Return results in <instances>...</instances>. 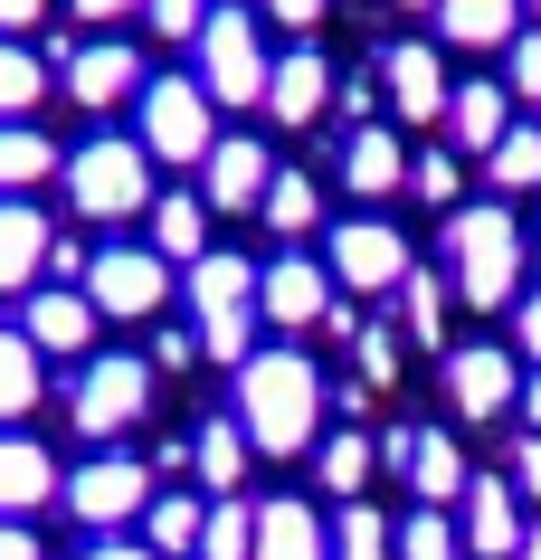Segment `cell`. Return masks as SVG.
Returning a JSON list of instances; mask_svg holds the SVG:
<instances>
[{
    "mask_svg": "<svg viewBox=\"0 0 541 560\" xmlns=\"http://www.w3.org/2000/svg\"><path fill=\"white\" fill-rule=\"evenodd\" d=\"M324 409H332V381L295 352V342H267V352L238 371V428H247L257 456H275V466H295V456L324 446Z\"/></svg>",
    "mask_w": 541,
    "mask_h": 560,
    "instance_id": "obj_1",
    "label": "cell"
},
{
    "mask_svg": "<svg viewBox=\"0 0 541 560\" xmlns=\"http://www.w3.org/2000/svg\"><path fill=\"white\" fill-rule=\"evenodd\" d=\"M522 257H532V237L513 219L504 200H475V209H447V285L475 314H504L522 295Z\"/></svg>",
    "mask_w": 541,
    "mask_h": 560,
    "instance_id": "obj_2",
    "label": "cell"
},
{
    "mask_svg": "<svg viewBox=\"0 0 541 560\" xmlns=\"http://www.w3.org/2000/svg\"><path fill=\"white\" fill-rule=\"evenodd\" d=\"M67 209L77 219H95V229H124V219H152V152L133 143V133H95V143L67 152Z\"/></svg>",
    "mask_w": 541,
    "mask_h": 560,
    "instance_id": "obj_3",
    "label": "cell"
},
{
    "mask_svg": "<svg viewBox=\"0 0 541 560\" xmlns=\"http://www.w3.org/2000/svg\"><path fill=\"white\" fill-rule=\"evenodd\" d=\"M143 409H152V361H143V352H95V361H77V389H67V438L115 446L124 428H143Z\"/></svg>",
    "mask_w": 541,
    "mask_h": 560,
    "instance_id": "obj_4",
    "label": "cell"
},
{
    "mask_svg": "<svg viewBox=\"0 0 541 560\" xmlns=\"http://www.w3.org/2000/svg\"><path fill=\"white\" fill-rule=\"evenodd\" d=\"M133 105H143V133H133V143L152 152V172H162V162H190V172H200L219 152V95L200 86V77H152Z\"/></svg>",
    "mask_w": 541,
    "mask_h": 560,
    "instance_id": "obj_5",
    "label": "cell"
},
{
    "mask_svg": "<svg viewBox=\"0 0 541 560\" xmlns=\"http://www.w3.org/2000/svg\"><path fill=\"white\" fill-rule=\"evenodd\" d=\"M172 257H152L143 237H115V247H95L86 266V304L105 314V324H162L172 314Z\"/></svg>",
    "mask_w": 541,
    "mask_h": 560,
    "instance_id": "obj_6",
    "label": "cell"
},
{
    "mask_svg": "<svg viewBox=\"0 0 541 560\" xmlns=\"http://www.w3.org/2000/svg\"><path fill=\"white\" fill-rule=\"evenodd\" d=\"M58 503L95 532V541H115L124 523H143V513H152V466H143V456H124V446H95L86 466H67V494Z\"/></svg>",
    "mask_w": 541,
    "mask_h": 560,
    "instance_id": "obj_7",
    "label": "cell"
},
{
    "mask_svg": "<svg viewBox=\"0 0 541 560\" xmlns=\"http://www.w3.org/2000/svg\"><path fill=\"white\" fill-rule=\"evenodd\" d=\"M190 48H200V86H210L219 105H267L275 58H267V30H257V10H228V0H219L210 30L190 38Z\"/></svg>",
    "mask_w": 541,
    "mask_h": 560,
    "instance_id": "obj_8",
    "label": "cell"
},
{
    "mask_svg": "<svg viewBox=\"0 0 541 560\" xmlns=\"http://www.w3.org/2000/svg\"><path fill=\"white\" fill-rule=\"evenodd\" d=\"M342 285H332V266L324 257H295V247H285V257H267L257 266V324L267 332H285V342H304V332H324L332 314H342Z\"/></svg>",
    "mask_w": 541,
    "mask_h": 560,
    "instance_id": "obj_9",
    "label": "cell"
},
{
    "mask_svg": "<svg viewBox=\"0 0 541 560\" xmlns=\"http://www.w3.org/2000/svg\"><path fill=\"white\" fill-rule=\"evenodd\" d=\"M324 266H332V285H352V295H399L419 257H409V237H399L390 219H342L332 247H324Z\"/></svg>",
    "mask_w": 541,
    "mask_h": 560,
    "instance_id": "obj_10",
    "label": "cell"
},
{
    "mask_svg": "<svg viewBox=\"0 0 541 560\" xmlns=\"http://www.w3.org/2000/svg\"><path fill=\"white\" fill-rule=\"evenodd\" d=\"M447 399L456 418H504L513 399H522V352H504V342H456L447 352Z\"/></svg>",
    "mask_w": 541,
    "mask_h": 560,
    "instance_id": "obj_11",
    "label": "cell"
},
{
    "mask_svg": "<svg viewBox=\"0 0 541 560\" xmlns=\"http://www.w3.org/2000/svg\"><path fill=\"white\" fill-rule=\"evenodd\" d=\"M285 172L257 133H219V152L200 162V200L219 209V219H238V209H267V180Z\"/></svg>",
    "mask_w": 541,
    "mask_h": 560,
    "instance_id": "obj_12",
    "label": "cell"
},
{
    "mask_svg": "<svg viewBox=\"0 0 541 560\" xmlns=\"http://www.w3.org/2000/svg\"><path fill=\"white\" fill-rule=\"evenodd\" d=\"M20 332L38 342V361H95V332H105V314L86 304V285H48V295L20 304Z\"/></svg>",
    "mask_w": 541,
    "mask_h": 560,
    "instance_id": "obj_13",
    "label": "cell"
},
{
    "mask_svg": "<svg viewBox=\"0 0 541 560\" xmlns=\"http://www.w3.org/2000/svg\"><path fill=\"white\" fill-rule=\"evenodd\" d=\"M456 532H466V560H513L522 551V494H513V475H475L466 503H456Z\"/></svg>",
    "mask_w": 541,
    "mask_h": 560,
    "instance_id": "obj_14",
    "label": "cell"
},
{
    "mask_svg": "<svg viewBox=\"0 0 541 560\" xmlns=\"http://www.w3.org/2000/svg\"><path fill=\"white\" fill-rule=\"evenodd\" d=\"M58 494H67L58 456H48L30 428H0V523H30V513H48Z\"/></svg>",
    "mask_w": 541,
    "mask_h": 560,
    "instance_id": "obj_15",
    "label": "cell"
},
{
    "mask_svg": "<svg viewBox=\"0 0 541 560\" xmlns=\"http://www.w3.org/2000/svg\"><path fill=\"white\" fill-rule=\"evenodd\" d=\"M380 95H390V115H409V124H447V58L427 48V38H399L390 58H380Z\"/></svg>",
    "mask_w": 541,
    "mask_h": 560,
    "instance_id": "obj_16",
    "label": "cell"
},
{
    "mask_svg": "<svg viewBox=\"0 0 541 560\" xmlns=\"http://www.w3.org/2000/svg\"><path fill=\"white\" fill-rule=\"evenodd\" d=\"M58 77H67V95H77L86 115H115L124 95H143V86H152V77H143V48H124V38H95V48H77Z\"/></svg>",
    "mask_w": 541,
    "mask_h": 560,
    "instance_id": "obj_17",
    "label": "cell"
},
{
    "mask_svg": "<svg viewBox=\"0 0 541 560\" xmlns=\"http://www.w3.org/2000/svg\"><path fill=\"white\" fill-rule=\"evenodd\" d=\"M48 247H58V219L38 200H0V295H30L48 276Z\"/></svg>",
    "mask_w": 541,
    "mask_h": 560,
    "instance_id": "obj_18",
    "label": "cell"
},
{
    "mask_svg": "<svg viewBox=\"0 0 541 560\" xmlns=\"http://www.w3.org/2000/svg\"><path fill=\"white\" fill-rule=\"evenodd\" d=\"M332 86H342L332 58L314 48V38H295V48L275 58V77H267V115H275V124H314V115L332 105Z\"/></svg>",
    "mask_w": 541,
    "mask_h": 560,
    "instance_id": "obj_19",
    "label": "cell"
},
{
    "mask_svg": "<svg viewBox=\"0 0 541 560\" xmlns=\"http://www.w3.org/2000/svg\"><path fill=\"white\" fill-rule=\"evenodd\" d=\"M504 133H513V95H504V77H466V86L447 95V143L466 152V162H484Z\"/></svg>",
    "mask_w": 541,
    "mask_h": 560,
    "instance_id": "obj_20",
    "label": "cell"
},
{
    "mask_svg": "<svg viewBox=\"0 0 541 560\" xmlns=\"http://www.w3.org/2000/svg\"><path fill=\"white\" fill-rule=\"evenodd\" d=\"M257 560H332V523L304 494H267L257 503Z\"/></svg>",
    "mask_w": 541,
    "mask_h": 560,
    "instance_id": "obj_21",
    "label": "cell"
},
{
    "mask_svg": "<svg viewBox=\"0 0 541 560\" xmlns=\"http://www.w3.org/2000/svg\"><path fill=\"white\" fill-rule=\"evenodd\" d=\"M143 247L152 257H172L180 276H190V266L210 257V200H200V190H162V200H152V219H143Z\"/></svg>",
    "mask_w": 541,
    "mask_h": 560,
    "instance_id": "obj_22",
    "label": "cell"
},
{
    "mask_svg": "<svg viewBox=\"0 0 541 560\" xmlns=\"http://www.w3.org/2000/svg\"><path fill=\"white\" fill-rule=\"evenodd\" d=\"M409 485H419V503L427 513H447V503H466V485H475V466H466V456H456V438L447 428H419V438H409Z\"/></svg>",
    "mask_w": 541,
    "mask_h": 560,
    "instance_id": "obj_23",
    "label": "cell"
},
{
    "mask_svg": "<svg viewBox=\"0 0 541 560\" xmlns=\"http://www.w3.org/2000/svg\"><path fill=\"white\" fill-rule=\"evenodd\" d=\"M427 20H437V38H447V48H513L532 10H522V0H437Z\"/></svg>",
    "mask_w": 541,
    "mask_h": 560,
    "instance_id": "obj_24",
    "label": "cell"
},
{
    "mask_svg": "<svg viewBox=\"0 0 541 560\" xmlns=\"http://www.w3.org/2000/svg\"><path fill=\"white\" fill-rule=\"evenodd\" d=\"M342 180H352L361 200H390V190H409V152H399L390 124H361L352 143H342Z\"/></svg>",
    "mask_w": 541,
    "mask_h": 560,
    "instance_id": "obj_25",
    "label": "cell"
},
{
    "mask_svg": "<svg viewBox=\"0 0 541 560\" xmlns=\"http://www.w3.org/2000/svg\"><path fill=\"white\" fill-rule=\"evenodd\" d=\"M247 456H257V446H247V428L238 418H210V428H200V438H190V475H200V494H238L247 485Z\"/></svg>",
    "mask_w": 541,
    "mask_h": 560,
    "instance_id": "obj_26",
    "label": "cell"
},
{
    "mask_svg": "<svg viewBox=\"0 0 541 560\" xmlns=\"http://www.w3.org/2000/svg\"><path fill=\"white\" fill-rule=\"evenodd\" d=\"M67 152L38 133V124H0V200H30L38 180H58Z\"/></svg>",
    "mask_w": 541,
    "mask_h": 560,
    "instance_id": "obj_27",
    "label": "cell"
},
{
    "mask_svg": "<svg viewBox=\"0 0 541 560\" xmlns=\"http://www.w3.org/2000/svg\"><path fill=\"white\" fill-rule=\"evenodd\" d=\"M38 399H48V361H38V342L20 324H0V428H20Z\"/></svg>",
    "mask_w": 541,
    "mask_h": 560,
    "instance_id": "obj_28",
    "label": "cell"
},
{
    "mask_svg": "<svg viewBox=\"0 0 541 560\" xmlns=\"http://www.w3.org/2000/svg\"><path fill=\"white\" fill-rule=\"evenodd\" d=\"M200 523H210V494H152L143 551L152 560H200Z\"/></svg>",
    "mask_w": 541,
    "mask_h": 560,
    "instance_id": "obj_29",
    "label": "cell"
},
{
    "mask_svg": "<svg viewBox=\"0 0 541 560\" xmlns=\"http://www.w3.org/2000/svg\"><path fill=\"white\" fill-rule=\"evenodd\" d=\"M314 475H324L332 503H361V494H371V475H380V456H371V438H361V428H332V438L314 446Z\"/></svg>",
    "mask_w": 541,
    "mask_h": 560,
    "instance_id": "obj_30",
    "label": "cell"
},
{
    "mask_svg": "<svg viewBox=\"0 0 541 560\" xmlns=\"http://www.w3.org/2000/svg\"><path fill=\"white\" fill-rule=\"evenodd\" d=\"M238 304H257V266L210 247V257L190 266V314H238Z\"/></svg>",
    "mask_w": 541,
    "mask_h": 560,
    "instance_id": "obj_31",
    "label": "cell"
},
{
    "mask_svg": "<svg viewBox=\"0 0 541 560\" xmlns=\"http://www.w3.org/2000/svg\"><path fill=\"white\" fill-rule=\"evenodd\" d=\"M48 105V58L30 38H0V124H30Z\"/></svg>",
    "mask_w": 541,
    "mask_h": 560,
    "instance_id": "obj_32",
    "label": "cell"
},
{
    "mask_svg": "<svg viewBox=\"0 0 541 560\" xmlns=\"http://www.w3.org/2000/svg\"><path fill=\"white\" fill-rule=\"evenodd\" d=\"M399 332H409L419 352H437V342H447V276L409 266V285H399Z\"/></svg>",
    "mask_w": 541,
    "mask_h": 560,
    "instance_id": "obj_33",
    "label": "cell"
},
{
    "mask_svg": "<svg viewBox=\"0 0 541 560\" xmlns=\"http://www.w3.org/2000/svg\"><path fill=\"white\" fill-rule=\"evenodd\" d=\"M332 560H399V532L380 523V503H371V494L332 513Z\"/></svg>",
    "mask_w": 541,
    "mask_h": 560,
    "instance_id": "obj_34",
    "label": "cell"
},
{
    "mask_svg": "<svg viewBox=\"0 0 541 560\" xmlns=\"http://www.w3.org/2000/svg\"><path fill=\"white\" fill-rule=\"evenodd\" d=\"M200 560H257V503L247 494H219L210 523H200Z\"/></svg>",
    "mask_w": 541,
    "mask_h": 560,
    "instance_id": "obj_35",
    "label": "cell"
},
{
    "mask_svg": "<svg viewBox=\"0 0 541 560\" xmlns=\"http://www.w3.org/2000/svg\"><path fill=\"white\" fill-rule=\"evenodd\" d=\"M275 237H304L314 219H324V190H314V172H275L267 180V209H257Z\"/></svg>",
    "mask_w": 541,
    "mask_h": 560,
    "instance_id": "obj_36",
    "label": "cell"
},
{
    "mask_svg": "<svg viewBox=\"0 0 541 560\" xmlns=\"http://www.w3.org/2000/svg\"><path fill=\"white\" fill-rule=\"evenodd\" d=\"M484 180L494 190H541V124H513L504 143L484 152Z\"/></svg>",
    "mask_w": 541,
    "mask_h": 560,
    "instance_id": "obj_37",
    "label": "cell"
},
{
    "mask_svg": "<svg viewBox=\"0 0 541 560\" xmlns=\"http://www.w3.org/2000/svg\"><path fill=\"white\" fill-rule=\"evenodd\" d=\"M352 361H361V381H371V389H390L399 361H409V332H399V324H361L352 332Z\"/></svg>",
    "mask_w": 541,
    "mask_h": 560,
    "instance_id": "obj_38",
    "label": "cell"
},
{
    "mask_svg": "<svg viewBox=\"0 0 541 560\" xmlns=\"http://www.w3.org/2000/svg\"><path fill=\"white\" fill-rule=\"evenodd\" d=\"M399 560H466V532L447 523V513H409V523H399Z\"/></svg>",
    "mask_w": 541,
    "mask_h": 560,
    "instance_id": "obj_39",
    "label": "cell"
},
{
    "mask_svg": "<svg viewBox=\"0 0 541 560\" xmlns=\"http://www.w3.org/2000/svg\"><path fill=\"white\" fill-rule=\"evenodd\" d=\"M409 190H419L427 209H456V143H437V152H409Z\"/></svg>",
    "mask_w": 541,
    "mask_h": 560,
    "instance_id": "obj_40",
    "label": "cell"
},
{
    "mask_svg": "<svg viewBox=\"0 0 541 560\" xmlns=\"http://www.w3.org/2000/svg\"><path fill=\"white\" fill-rule=\"evenodd\" d=\"M210 10H219V0H143L152 38H200V30H210Z\"/></svg>",
    "mask_w": 541,
    "mask_h": 560,
    "instance_id": "obj_41",
    "label": "cell"
},
{
    "mask_svg": "<svg viewBox=\"0 0 541 560\" xmlns=\"http://www.w3.org/2000/svg\"><path fill=\"white\" fill-rule=\"evenodd\" d=\"M504 95H522V105H541V30H522L504 48Z\"/></svg>",
    "mask_w": 541,
    "mask_h": 560,
    "instance_id": "obj_42",
    "label": "cell"
},
{
    "mask_svg": "<svg viewBox=\"0 0 541 560\" xmlns=\"http://www.w3.org/2000/svg\"><path fill=\"white\" fill-rule=\"evenodd\" d=\"M200 361V332L190 324H152V371H190Z\"/></svg>",
    "mask_w": 541,
    "mask_h": 560,
    "instance_id": "obj_43",
    "label": "cell"
},
{
    "mask_svg": "<svg viewBox=\"0 0 541 560\" xmlns=\"http://www.w3.org/2000/svg\"><path fill=\"white\" fill-rule=\"evenodd\" d=\"M522 314H513V352H522V371H541V285L532 295H513Z\"/></svg>",
    "mask_w": 541,
    "mask_h": 560,
    "instance_id": "obj_44",
    "label": "cell"
},
{
    "mask_svg": "<svg viewBox=\"0 0 541 560\" xmlns=\"http://www.w3.org/2000/svg\"><path fill=\"white\" fill-rule=\"evenodd\" d=\"M371 105H380V86H371V77H342V86H332V115L352 124V133L371 124Z\"/></svg>",
    "mask_w": 541,
    "mask_h": 560,
    "instance_id": "obj_45",
    "label": "cell"
},
{
    "mask_svg": "<svg viewBox=\"0 0 541 560\" xmlns=\"http://www.w3.org/2000/svg\"><path fill=\"white\" fill-rule=\"evenodd\" d=\"M86 266H95L86 237H58V247H48V276H58V285H86Z\"/></svg>",
    "mask_w": 541,
    "mask_h": 560,
    "instance_id": "obj_46",
    "label": "cell"
},
{
    "mask_svg": "<svg viewBox=\"0 0 541 560\" xmlns=\"http://www.w3.org/2000/svg\"><path fill=\"white\" fill-rule=\"evenodd\" d=\"M513 494H522V503H541V438H522V446H513Z\"/></svg>",
    "mask_w": 541,
    "mask_h": 560,
    "instance_id": "obj_47",
    "label": "cell"
},
{
    "mask_svg": "<svg viewBox=\"0 0 541 560\" xmlns=\"http://www.w3.org/2000/svg\"><path fill=\"white\" fill-rule=\"evenodd\" d=\"M67 10H77V20H86V30H124V20H133V10H143V0H67Z\"/></svg>",
    "mask_w": 541,
    "mask_h": 560,
    "instance_id": "obj_48",
    "label": "cell"
},
{
    "mask_svg": "<svg viewBox=\"0 0 541 560\" xmlns=\"http://www.w3.org/2000/svg\"><path fill=\"white\" fill-rule=\"evenodd\" d=\"M48 30V0H0V38H30Z\"/></svg>",
    "mask_w": 541,
    "mask_h": 560,
    "instance_id": "obj_49",
    "label": "cell"
},
{
    "mask_svg": "<svg viewBox=\"0 0 541 560\" xmlns=\"http://www.w3.org/2000/svg\"><path fill=\"white\" fill-rule=\"evenodd\" d=\"M0 560H48V541L30 523H0Z\"/></svg>",
    "mask_w": 541,
    "mask_h": 560,
    "instance_id": "obj_50",
    "label": "cell"
},
{
    "mask_svg": "<svg viewBox=\"0 0 541 560\" xmlns=\"http://www.w3.org/2000/svg\"><path fill=\"white\" fill-rule=\"evenodd\" d=\"M267 10H275V20H285V30L304 38V30H314V20H324V10H332V0H267Z\"/></svg>",
    "mask_w": 541,
    "mask_h": 560,
    "instance_id": "obj_51",
    "label": "cell"
},
{
    "mask_svg": "<svg viewBox=\"0 0 541 560\" xmlns=\"http://www.w3.org/2000/svg\"><path fill=\"white\" fill-rule=\"evenodd\" d=\"M332 409H342V428H352V418L371 409V381H332Z\"/></svg>",
    "mask_w": 541,
    "mask_h": 560,
    "instance_id": "obj_52",
    "label": "cell"
},
{
    "mask_svg": "<svg viewBox=\"0 0 541 560\" xmlns=\"http://www.w3.org/2000/svg\"><path fill=\"white\" fill-rule=\"evenodd\" d=\"M77 560H152V551H143V541H86Z\"/></svg>",
    "mask_w": 541,
    "mask_h": 560,
    "instance_id": "obj_53",
    "label": "cell"
},
{
    "mask_svg": "<svg viewBox=\"0 0 541 560\" xmlns=\"http://www.w3.org/2000/svg\"><path fill=\"white\" fill-rule=\"evenodd\" d=\"M522 418H532V438H541V371H522Z\"/></svg>",
    "mask_w": 541,
    "mask_h": 560,
    "instance_id": "obj_54",
    "label": "cell"
},
{
    "mask_svg": "<svg viewBox=\"0 0 541 560\" xmlns=\"http://www.w3.org/2000/svg\"><path fill=\"white\" fill-rule=\"evenodd\" d=\"M513 560H541V523H532V532H522V551H513Z\"/></svg>",
    "mask_w": 541,
    "mask_h": 560,
    "instance_id": "obj_55",
    "label": "cell"
},
{
    "mask_svg": "<svg viewBox=\"0 0 541 560\" xmlns=\"http://www.w3.org/2000/svg\"><path fill=\"white\" fill-rule=\"evenodd\" d=\"M390 10H437V0H390Z\"/></svg>",
    "mask_w": 541,
    "mask_h": 560,
    "instance_id": "obj_56",
    "label": "cell"
},
{
    "mask_svg": "<svg viewBox=\"0 0 541 560\" xmlns=\"http://www.w3.org/2000/svg\"><path fill=\"white\" fill-rule=\"evenodd\" d=\"M522 10H532V20H541V0H522Z\"/></svg>",
    "mask_w": 541,
    "mask_h": 560,
    "instance_id": "obj_57",
    "label": "cell"
},
{
    "mask_svg": "<svg viewBox=\"0 0 541 560\" xmlns=\"http://www.w3.org/2000/svg\"><path fill=\"white\" fill-rule=\"evenodd\" d=\"M532 266H541V237H532Z\"/></svg>",
    "mask_w": 541,
    "mask_h": 560,
    "instance_id": "obj_58",
    "label": "cell"
}]
</instances>
